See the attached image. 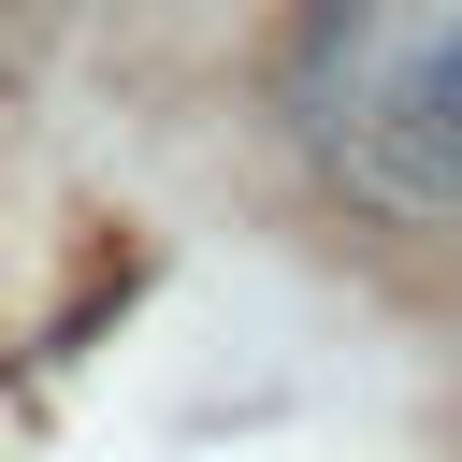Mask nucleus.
Instances as JSON below:
<instances>
[{"mask_svg":"<svg viewBox=\"0 0 462 462\" xmlns=\"http://www.w3.org/2000/svg\"><path fill=\"white\" fill-rule=\"evenodd\" d=\"M289 116L390 217H462V0H303Z\"/></svg>","mask_w":462,"mask_h":462,"instance_id":"nucleus-1","label":"nucleus"}]
</instances>
